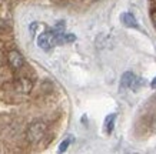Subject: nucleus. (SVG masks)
<instances>
[{"label": "nucleus", "mask_w": 156, "mask_h": 154, "mask_svg": "<svg viewBox=\"0 0 156 154\" xmlns=\"http://www.w3.org/2000/svg\"><path fill=\"white\" fill-rule=\"evenodd\" d=\"M37 44L43 50H49V49H52L53 46H56V36H55L50 30L42 33L37 37Z\"/></svg>", "instance_id": "3"}, {"label": "nucleus", "mask_w": 156, "mask_h": 154, "mask_svg": "<svg viewBox=\"0 0 156 154\" xmlns=\"http://www.w3.org/2000/svg\"><path fill=\"white\" fill-rule=\"evenodd\" d=\"M33 87V83L29 79H20L16 81V90H19L22 93H29Z\"/></svg>", "instance_id": "5"}, {"label": "nucleus", "mask_w": 156, "mask_h": 154, "mask_svg": "<svg viewBox=\"0 0 156 154\" xmlns=\"http://www.w3.org/2000/svg\"><path fill=\"white\" fill-rule=\"evenodd\" d=\"M152 20H153V26L156 27V10L152 13Z\"/></svg>", "instance_id": "10"}, {"label": "nucleus", "mask_w": 156, "mask_h": 154, "mask_svg": "<svg viewBox=\"0 0 156 154\" xmlns=\"http://www.w3.org/2000/svg\"><path fill=\"white\" fill-rule=\"evenodd\" d=\"M151 86L153 87V89H156V77L153 80H152V83H151Z\"/></svg>", "instance_id": "11"}, {"label": "nucleus", "mask_w": 156, "mask_h": 154, "mask_svg": "<svg viewBox=\"0 0 156 154\" xmlns=\"http://www.w3.org/2000/svg\"><path fill=\"white\" fill-rule=\"evenodd\" d=\"M143 84V81L139 77L130 73V71H126L125 74L122 76V79H120V89H133L136 90L139 89L140 86Z\"/></svg>", "instance_id": "2"}, {"label": "nucleus", "mask_w": 156, "mask_h": 154, "mask_svg": "<svg viewBox=\"0 0 156 154\" xmlns=\"http://www.w3.org/2000/svg\"><path fill=\"white\" fill-rule=\"evenodd\" d=\"M115 120H116V114H110L105 118V131L110 134L113 131V126H115Z\"/></svg>", "instance_id": "7"}, {"label": "nucleus", "mask_w": 156, "mask_h": 154, "mask_svg": "<svg viewBox=\"0 0 156 154\" xmlns=\"http://www.w3.org/2000/svg\"><path fill=\"white\" fill-rule=\"evenodd\" d=\"M120 20L125 26L128 27H133V29H137V22L135 19V16L132 13H122L120 14Z\"/></svg>", "instance_id": "6"}, {"label": "nucleus", "mask_w": 156, "mask_h": 154, "mask_svg": "<svg viewBox=\"0 0 156 154\" xmlns=\"http://www.w3.org/2000/svg\"><path fill=\"white\" fill-rule=\"evenodd\" d=\"M7 60H9L10 67H12V69H14V70H19L20 67H23V64H24L23 56H22L17 50H12V51H10L9 56H7Z\"/></svg>", "instance_id": "4"}, {"label": "nucleus", "mask_w": 156, "mask_h": 154, "mask_svg": "<svg viewBox=\"0 0 156 154\" xmlns=\"http://www.w3.org/2000/svg\"><path fill=\"white\" fill-rule=\"evenodd\" d=\"M70 141H72V139H67V140L63 141V143H62V144L59 145V151H60V153H63V151H66L67 147H69V144H70Z\"/></svg>", "instance_id": "8"}, {"label": "nucleus", "mask_w": 156, "mask_h": 154, "mask_svg": "<svg viewBox=\"0 0 156 154\" xmlns=\"http://www.w3.org/2000/svg\"><path fill=\"white\" fill-rule=\"evenodd\" d=\"M44 133H46V126L43 123L40 121L33 123L27 128V140L30 143H37V141H40L43 139Z\"/></svg>", "instance_id": "1"}, {"label": "nucleus", "mask_w": 156, "mask_h": 154, "mask_svg": "<svg viewBox=\"0 0 156 154\" xmlns=\"http://www.w3.org/2000/svg\"><path fill=\"white\" fill-rule=\"evenodd\" d=\"M76 37L73 36V34H66L65 33V43H70V42H75Z\"/></svg>", "instance_id": "9"}]
</instances>
